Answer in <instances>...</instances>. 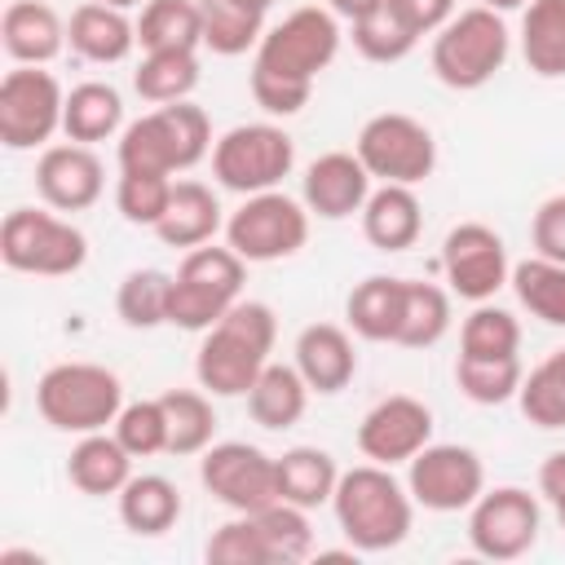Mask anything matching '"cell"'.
Wrapping results in <instances>:
<instances>
[{
    "label": "cell",
    "mask_w": 565,
    "mask_h": 565,
    "mask_svg": "<svg viewBox=\"0 0 565 565\" xmlns=\"http://www.w3.org/2000/svg\"><path fill=\"white\" fill-rule=\"evenodd\" d=\"M340 53V22L331 9L305 4L291 9L282 22H274L252 57V102L274 115V119H291L309 106L313 97V79L335 62Z\"/></svg>",
    "instance_id": "6da1fadb"
},
{
    "label": "cell",
    "mask_w": 565,
    "mask_h": 565,
    "mask_svg": "<svg viewBox=\"0 0 565 565\" xmlns=\"http://www.w3.org/2000/svg\"><path fill=\"white\" fill-rule=\"evenodd\" d=\"M274 335H278L274 309L265 300H238L199 340V353H194L199 388H207L212 397H247L256 375L269 366Z\"/></svg>",
    "instance_id": "7a4b0ae2"
},
{
    "label": "cell",
    "mask_w": 565,
    "mask_h": 565,
    "mask_svg": "<svg viewBox=\"0 0 565 565\" xmlns=\"http://www.w3.org/2000/svg\"><path fill=\"white\" fill-rule=\"evenodd\" d=\"M331 512L353 552H393L411 534L415 499H411L406 481L393 477V468L366 459V463L340 472Z\"/></svg>",
    "instance_id": "3957f363"
},
{
    "label": "cell",
    "mask_w": 565,
    "mask_h": 565,
    "mask_svg": "<svg viewBox=\"0 0 565 565\" xmlns=\"http://www.w3.org/2000/svg\"><path fill=\"white\" fill-rule=\"evenodd\" d=\"M212 124L203 106L194 102H168L146 110L141 119L124 124L119 132V168H146V172H190L212 154Z\"/></svg>",
    "instance_id": "277c9868"
},
{
    "label": "cell",
    "mask_w": 565,
    "mask_h": 565,
    "mask_svg": "<svg viewBox=\"0 0 565 565\" xmlns=\"http://www.w3.org/2000/svg\"><path fill=\"white\" fill-rule=\"evenodd\" d=\"M247 282V260L225 243L190 247L172 274V300H168V327L181 331H207L216 327L238 300Z\"/></svg>",
    "instance_id": "5b68a950"
},
{
    "label": "cell",
    "mask_w": 565,
    "mask_h": 565,
    "mask_svg": "<svg viewBox=\"0 0 565 565\" xmlns=\"http://www.w3.org/2000/svg\"><path fill=\"white\" fill-rule=\"evenodd\" d=\"M35 411L57 433H102L124 411V380L97 362H57L35 380Z\"/></svg>",
    "instance_id": "8992f818"
},
{
    "label": "cell",
    "mask_w": 565,
    "mask_h": 565,
    "mask_svg": "<svg viewBox=\"0 0 565 565\" xmlns=\"http://www.w3.org/2000/svg\"><path fill=\"white\" fill-rule=\"evenodd\" d=\"M508 49H512V35H508L503 13L486 9V4H472V9H459L433 35L428 62H433V75L446 88L472 93V88H486L503 71Z\"/></svg>",
    "instance_id": "52a82bcc"
},
{
    "label": "cell",
    "mask_w": 565,
    "mask_h": 565,
    "mask_svg": "<svg viewBox=\"0 0 565 565\" xmlns=\"http://www.w3.org/2000/svg\"><path fill=\"white\" fill-rule=\"evenodd\" d=\"M0 260L13 274L66 278V274L84 269L88 238L79 225H71L53 207H13L0 225Z\"/></svg>",
    "instance_id": "ba28073f"
},
{
    "label": "cell",
    "mask_w": 565,
    "mask_h": 565,
    "mask_svg": "<svg viewBox=\"0 0 565 565\" xmlns=\"http://www.w3.org/2000/svg\"><path fill=\"white\" fill-rule=\"evenodd\" d=\"M296 168V141L287 128L260 119V124H234L212 146V177L221 190L234 194H265L278 190L282 177Z\"/></svg>",
    "instance_id": "9c48e42d"
},
{
    "label": "cell",
    "mask_w": 565,
    "mask_h": 565,
    "mask_svg": "<svg viewBox=\"0 0 565 565\" xmlns=\"http://www.w3.org/2000/svg\"><path fill=\"white\" fill-rule=\"evenodd\" d=\"M225 243L247 265L287 260L309 243V207L305 199H291L282 190L247 194L225 221Z\"/></svg>",
    "instance_id": "30bf717a"
},
{
    "label": "cell",
    "mask_w": 565,
    "mask_h": 565,
    "mask_svg": "<svg viewBox=\"0 0 565 565\" xmlns=\"http://www.w3.org/2000/svg\"><path fill=\"white\" fill-rule=\"evenodd\" d=\"M353 154L380 185H419L437 168V141H433L428 124H419L415 115H402V110L371 115L353 141Z\"/></svg>",
    "instance_id": "8fae6325"
},
{
    "label": "cell",
    "mask_w": 565,
    "mask_h": 565,
    "mask_svg": "<svg viewBox=\"0 0 565 565\" xmlns=\"http://www.w3.org/2000/svg\"><path fill=\"white\" fill-rule=\"evenodd\" d=\"M66 88L44 66H13L0 79V141L9 150H44L62 132Z\"/></svg>",
    "instance_id": "7c38bea8"
},
{
    "label": "cell",
    "mask_w": 565,
    "mask_h": 565,
    "mask_svg": "<svg viewBox=\"0 0 565 565\" xmlns=\"http://www.w3.org/2000/svg\"><path fill=\"white\" fill-rule=\"evenodd\" d=\"M543 530V508L521 486L481 490L468 508V543L486 561H521Z\"/></svg>",
    "instance_id": "4fadbf2b"
},
{
    "label": "cell",
    "mask_w": 565,
    "mask_h": 565,
    "mask_svg": "<svg viewBox=\"0 0 565 565\" xmlns=\"http://www.w3.org/2000/svg\"><path fill=\"white\" fill-rule=\"evenodd\" d=\"M406 490L415 508L428 512H468L486 490V468L472 446L459 441H428L406 463Z\"/></svg>",
    "instance_id": "5bb4252c"
},
{
    "label": "cell",
    "mask_w": 565,
    "mask_h": 565,
    "mask_svg": "<svg viewBox=\"0 0 565 565\" xmlns=\"http://www.w3.org/2000/svg\"><path fill=\"white\" fill-rule=\"evenodd\" d=\"M199 481L230 512H260L278 499V463L252 441H212L199 459Z\"/></svg>",
    "instance_id": "9a60e30c"
},
{
    "label": "cell",
    "mask_w": 565,
    "mask_h": 565,
    "mask_svg": "<svg viewBox=\"0 0 565 565\" xmlns=\"http://www.w3.org/2000/svg\"><path fill=\"white\" fill-rule=\"evenodd\" d=\"M441 274L450 296L459 300H494L499 287H508L512 278V260L503 247V234L481 225V221H463L441 238Z\"/></svg>",
    "instance_id": "2e32d148"
},
{
    "label": "cell",
    "mask_w": 565,
    "mask_h": 565,
    "mask_svg": "<svg viewBox=\"0 0 565 565\" xmlns=\"http://www.w3.org/2000/svg\"><path fill=\"white\" fill-rule=\"evenodd\" d=\"M428 441H433V411L419 397H411V393L380 397L362 415V424H358V450H362V459L384 463V468L411 463Z\"/></svg>",
    "instance_id": "e0dca14e"
},
{
    "label": "cell",
    "mask_w": 565,
    "mask_h": 565,
    "mask_svg": "<svg viewBox=\"0 0 565 565\" xmlns=\"http://www.w3.org/2000/svg\"><path fill=\"white\" fill-rule=\"evenodd\" d=\"M106 190V168L93 154V146L79 141H57L44 146L35 159V194L53 212H84L102 199Z\"/></svg>",
    "instance_id": "ac0fdd59"
},
{
    "label": "cell",
    "mask_w": 565,
    "mask_h": 565,
    "mask_svg": "<svg viewBox=\"0 0 565 565\" xmlns=\"http://www.w3.org/2000/svg\"><path fill=\"white\" fill-rule=\"evenodd\" d=\"M371 172L362 168V159L353 150H327L305 168L300 181V199L309 207V216L322 221H349L353 212H362V203L371 199Z\"/></svg>",
    "instance_id": "d6986e66"
},
{
    "label": "cell",
    "mask_w": 565,
    "mask_h": 565,
    "mask_svg": "<svg viewBox=\"0 0 565 565\" xmlns=\"http://www.w3.org/2000/svg\"><path fill=\"white\" fill-rule=\"evenodd\" d=\"M291 353H296V358H291L296 371L305 375L309 393H318V397L344 393V388L353 384V375H358L353 335H349L344 327H335V322H309V327L296 335Z\"/></svg>",
    "instance_id": "ffe728a7"
},
{
    "label": "cell",
    "mask_w": 565,
    "mask_h": 565,
    "mask_svg": "<svg viewBox=\"0 0 565 565\" xmlns=\"http://www.w3.org/2000/svg\"><path fill=\"white\" fill-rule=\"evenodd\" d=\"M0 44L13 66H49L66 49V22L44 0H9L0 13Z\"/></svg>",
    "instance_id": "44dd1931"
},
{
    "label": "cell",
    "mask_w": 565,
    "mask_h": 565,
    "mask_svg": "<svg viewBox=\"0 0 565 565\" xmlns=\"http://www.w3.org/2000/svg\"><path fill=\"white\" fill-rule=\"evenodd\" d=\"M66 44L93 66H115L137 49V18H128V9L88 0V4H79L71 13Z\"/></svg>",
    "instance_id": "7402d4cb"
},
{
    "label": "cell",
    "mask_w": 565,
    "mask_h": 565,
    "mask_svg": "<svg viewBox=\"0 0 565 565\" xmlns=\"http://www.w3.org/2000/svg\"><path fill=\"white\" fill-rule=\"evenodd\" d=\"M358 216H362V238L375 252H406L424 234V207L415 185H375Z\"/></svg>",
    "instance_id": "603a6c76"
},
{
    "label": "cell",
    "mask_w": 565,
    "mask_h": 565,
    "mask_svg": "<svg viewBox=\"0 0 565 565\" xmlns=\"http://www.w3.org/2000/svg\"><path fill=\"white\" fill-rule=\"evenodd\" d=\"M216 230H225V216H221V203H216L212 185H203V181H194V177H181V181L172 185V199H168L163 221L154 225L159 243L190 252V247L212 243Z\"/></svg>",
    "instance_id": "cb8c5ba5"
},
{
    "label": "cell",
    "mask_w": 565,
    "mask_h": 565,
    "mask_svg": "<svg viewBox=\"0 0 565 565\" xmlns=\"http://www.w3.org/2000/svg\"><path fill=\"white\" fill-rule=\"evenodd\" d=\"M132 477V455L124 450V441L115 433H84L71 455H66V481L79 490V494H93V499H106V494H119Z\"/></svg>",
    "instance_id": "d4e9b609"
},
{
    "label": "cell",
    "mask_w": 565,
    "mask_h": 565,
    "mask_svg": "<svg viewBox=\"0 0 565 565\" xmlns=\"http://www.w3.org/2000/svg\"><path fill=\"white\" fill-rule=\"evenodd\" d=\"M119 521L137 539H159L181 521V490L159 472H132L128 486L115 494Z\"/></svg>",
    "instance_id": "484cf974"
},
{
    "label": "cell",
    "mask_w": 565,
    "mask_h": 565,
    "mask_svg": "<svg viewBox=\"0 0 565 565\" xmlns=\"http://www.w3.org/2000/svg\"><path fill=\"white\" fill-rule=\"evenodd\" d=\"M278 463V499L282 503H296L305 512L331 503L335 494V481H340V463L331 450L322 446H291L282 455H274Z\"/></svg>",
    "instance_id": "4316f807"
},
{
    "label": "cell",
    "mask_w": 565,
    "mask_h": 565,
    "mask_svg": "<svg viewBox=\"0 0 565 565\" xmlns=\"http://www.w3.org/2000/svg\"><path fill=\"white\" fill-rule=\"evenodd\" d=\"M62 132H66V141H79V146H97V141H110L115 132H124V97H119V88L106 84V79L75 84L66 93Z\"/></svg>",
    "instance_id": "83f0119b"
},
{
    "label": "cell",
    "mask_w": 565,
    "mask_h": 565,
    "mask_svg": "<svg viewBox=\"0 0 565 565\" xmlns=\"http://www.w3.org/2000/svg\"><path fill=\"white\" fill-rule=\"evenodd\" d=\"M305 406H309V384L296 371V362H269L256 375V384L247 388V415H252V424H260L269 433L300 424Z\"/></svg>",
    "instance_id": "f1b7e54d"
},
{
    "label": "cell",
    "mask_w": 565,
    "mask_h": 565,
    "mask_svg": "<svg viewBox=\"0 0 565 565\" xmlns=\"http://www.w3.org/2000/svg\"><path fill=\"white\" fill-rule=\"evenodd\" d=\"M344 322L353 335H362L371 344H393L397 327H402V278L371 274V278L353 282V291L344 300Z\"/></svg>",
    "instance_id": "f546056e"
},
{
    "label": "cell",
    "mask_w": 565,
    "mask_h": 565,
    "mask_svg": "<svg viewBox=\"0 0 565 565\" xmlns=\"http://www.w3.org/2000/svg\"><path fill=\"white\" fill-rule=\"evenodd\" d=\"M450 287L424 282V278H402V327L397 340L402 349H433L450 331Z\"/></svg>",
    "instance_id": "4dcf8cb0"
},
{
    "label": "cell",
    "mask_w": 565,
    "mask_h": 565,
    "mask_svg": "<svg viewBox=\"0 0 565 565\" xmlns=\"http://www.w3.org/2000/svg\"><path fill=\"white\" fill-rule=\"evenodd\" d=\"M521 57L539 79L565 75V0H530L521 13Z\"/></svg>",
    "instance_id": "1f68e13d"
},
{
    "label": "cell",
    "mask_w": 565,
    "mask_h": 565,
    "mask_svg": "<svg viewBox=\"0 0 565 565\" xmlns=\"http://www.w3.org/2000/svg\"><path fill=\"white\" fill-rule=\"evenodd\" d=\"M141 53L163 49H203V9L199 0H146L137 13Z\"/></svg>",
    "instance_id": "d6a6232c"
},
{
    "label": "cell",
    "mask_w": 565,
    "mask_h": 565,
    "mask_svg": "<svg viewBox=\"0 0 565 565\" xmlns=\"http://www.w3.org/2000/svg\"><path fill=\"white\" fill-rule=\"evenodd\" d=\"M132 88L150 106L168 102H190L199 88V49H163V53H141L132 71Z\"/></svg>",
    "instance_id": "836d02e7"
},
{
    "label": "cell",
    "mask_w": 565,
    "mask_h": 565,
    "mask_svg": "<svg viewBox=\"0 0 565 565\" xmlns=\"http://www.w3.org/2000/svg\"><path fill=\"white\" fill-rule=\"evenodd\" d=\"M203 9V49H212L216 57H238L247 49L260 44L265 26V9H252L243 0H199Z\"/></svg>",
    "instance_id": "e575fe53"
},
{
    "label": "cell",
    "mask_w": 565,
    "mask_h": 565,
    "mask_svg": "<svg viewBox=\"0 0 565 565\" xmlns=\"http://www.w3.org/2000/svg\"><path fill=\"white\" fill-rule=\"evenodd\" d=\"M512 291L521 309H530L547 327H565V265L547 256H525L512 265Z\"/></svg>",
    "instance_id": "d590c367"
},
{
    "label": "cell",
    "mask_w": 565,
    "mask_h": 565,
    "mask_svg": "<svg viewBox=\"0 0 565 565\" xmlns=\"http://www.w3.org/2000/svg\"><path fill=\"white\" fill-rule=\"evenodd\" d=\"M159 397L168 411V455H203L216 437L212 397L199 388H168Z\"/></svg>",
    "instance_id": "8d00e7d4"
},
{
    "label": "cell",
    "mask_w": 565,
    "mask_h": 565,
    "mask_svg": "<svg viewBox=\"0 0 565 565\" xmlns=\"http://www.w3.org/2000/svg\"><path fill=\"white\" fill-rule=\"evenodd\" d=\"M516 406L534 428H565V349H552L530 375H521Z\"/></svg>",
    "instance_id": "74e56055"
},
{
    "label": "cell",
    "mask_w": 565,
    "mask_h": 565,
    "mask_svg": "<svg viewBox=\"0 0 565 565\" xmlns=\"http://www.w3.org/2000/svg\"><path fill=\"white\" fill-rule=\"evenodd\" d=\"M168 300H172V274L132 269V274H124L119 291H115V313L132 331H154L168 322Z\"/></svg>",
    "instance_id": "f35d334b"
},
{
    "label": "cell",
    "mask_w": 565,
    "mask_h": 565,
    "mask_svg": "<svg viewBox=\"0 0 565 565\" xmlns=\"http://www.w3.org/2000/svg\"><path fill=\"white\" fill-rule=\"evenodd\" d=\"M516 353H521V322L490 300L472 305V313L459 327V358H516Z\"/></svg>",
    "instance_id": "ab89813d"
},
{
    "label": "cell",
    "mask_w": 565,
    "mask_h": 565,
    "mask_svg": "<svg viewBox=\"0 0 565 565\" xmlns=\"http://www.w3.org/2000/svg\"><path fill=\"white\" fill-rule=\"evenodd\" d=\"M353 26V49L366 57V62H380V66H388V62H402L415 44H419V31L384 0L375 13H366V18H358V22H349Z\"/></svg>",
    "instance_id": "60d3db41"
},
{
    "label": "cell",
    "mask_w": 565,
    "mask_h": 565,
    "mask_svg": "<svg viewBox=\"0 0 565 565\" xmlns=\"http://www.w3.org/2000/svg\"><path fill=\"white\" fill-rule=\"evenodd\" d=\"M172 185L177 177L168 172H146V168H119V181H115V207L128 225H141V230H154L168 212V199H172Z\"/></svg>",
    "instance_id": "b9f144b4"
},
{
    "label": "cell",
    "mask_w": 565,
    "mask_h": 565,
    "mask_svg": "<svg viewBox=\"0 0 565 565\" xmlns=\"http://www.w3.org/2000/svg\"><path fill=\"white\" fill-rule=\"evenodd\" d=\"M521 358H455V384L477 406H503L521 388Z\"/></svg>",
    "instance_id": "7bdbcfd3"
},
{
    "label": "cell",
    "mask_w": 565,
    "mask_h": 565,
    "mask_svg": "<svg viewBox=\"0 0 565 565\" xmlns=\"http://www.w3.org/2000/svg\"><path fill=\"white\" fill-rule=\"evenodd\" d=\"M110 433L124 441V450H128L132 459L163 455V450H168V411H163V397L124 402V411L115 415Z\"/></svg>",
    "instance_id": "ee69618b"
},
{
    "label": "cell",
    "mask_w": 565,
    "mask_h": 565,
    "mask_svg": "<svg viewBox=\"0 0 565 565\" xmlns=\"http://www.w3.org/2000/svg\"><path fill=\"white\" fill-rule=\"evenodd\" d=\"M265 530V543H269V556L274 565H291V561H305L313 552V525H309V512L296 508V503H282L274 499L269 508L252 512Z\"/></svg>",
    "instance_id": "f6af8a7d"
},
{
    "label": "cell",
    "mask_w": 565,
    "mask_h": 565,
    "mask_svg": "<svg viewBox=\"0 0 565 565\" xmlns=\"http://www.w3.org/2000/svg\"><path fill=\"white\" fill-rule=\"evenodd\" d=\"M203 556L212 565H274L269 556V543H265V530L252 512H234V521L216 525Z\"/></svg>",
    "instance_id": "bcb514c9"
},
{
    "label": "cell",
    "mask_w": 565,
    "mask_h": 565,
    "mask_svg": "<svg viewBox=\"0 0 565 565\" xmlns=\"http://www.w3.org/2000/svg\"><path fill=\"white\" fill-rule=\"evenodd\" d=\"M530 243H534V256H547V260L565 265V194H552L534 207Z\"/></svg>",
    "instance_id": "7dc6e473"
},
{
    "label": "cell",
    "mask_w": 565,
    "mask_h": 565,
    "mask_svg": "<svg viewBox=\"0 0 565 565\" xmlns=\"http://www.w3.org/2000/svg\"><path fill=\"white\" fill-rule=\"evenodd\" d=\"M419 35H437L455 18V0H388Z\"/></svg>",
    "instance_id": "c3c4849f"
},
{
    "label": "cell",
    "mask_w": 565,
    "mask_h": 565,
    "mask_svg": "<svg viewBox=\"0 0 565 565\" xmlns=\"http://www.w3.org/2000/svg\"><path fill=\"white\" fill-rule=\"evenodd\" d=\"M539 494H543L547 503L565 499V450H552V455L543 459V468H539Z\"/></svg>",
    "instance_id": "681fc988"
},
{
    "label": "cell",
    "mask_w": 565,
    "mask_h": 565,
    "mask_svg": "<svg viewBox=\"0 0 565 565\" xmlns=\"http://www.w3.org/2000/svg\"><path fill=\"white\" fill-rule=\"evenodd\" d=\"M384 0H327V9L335 13V18H344V22H358V18H366V13H375Z\"/></svg>",
    "instance_id": "f907efd6"
},
{
    "label": "cell",
    "mask_w": 565,
    "mask_h": 565,
    "mask_svg": "<svg viewBox=\"0 0 565 565\" xmlns=\"http://www.w3.org/2000/svg\"><path fill=\"white\" fill-rule=\"evenodd\" d=\"M486 9H494V13H508V9H521V4H530V0H481Z\"/></svg>",
    "instance_id": "816d5d0a"
},
{
    "label": "cell",
    "mask_w": 565,
    "mask_h": 565,
    "mask_svg": "<svg viewBox=\"0 0 565 565\" xmlns=\"http://www.w3.org/2000/svg\"><path fill=\"white\" fill-rule=\"evenodd\" d=\"M102 4H115V9H137V4H146V0H102Z\"/></svg>",
    "instance_id": "f5cc1de1"
},
{
    "label": "cell",
    "mask_w": 565,
    "mask_h": 565,
    "mask_svg": "<svg viewBox=\"0 0 565 565\" xmlns=\"http://www.w3.org/2000/svg\"><path fill=\"white\" fill-rule=\"evenodd\" d=\"M243 4H252V9H265V13H269V9L278 4V0H243Z\"/></svg>",
    "instance_id": "db71d44e"
},
{
    "label": "cell",
    "mask_w": 565,
    "mask_h": 565,
    "mask_svg": "<svg viewBox=\"0 0 565 565\" xmlns=\"http://www.w3.org/2000/svg\"><path fill=\"white\" fill-rule=\"evenodd\" d=\"M552 508H556V521H561V530H565V499H556Z\"/></svg>",
    "instance_id": "11a10c76"
}]
</instances>
